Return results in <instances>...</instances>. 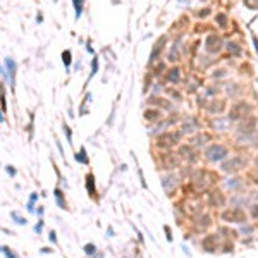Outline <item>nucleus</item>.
I'll list each match as a JSON object with an SVG mask.
<instances>
[{
	"label": "nucleus",
	"mask_w": 258,
	"mask_h": 258,
	"mask_svg": "<svg viewBox=\"0 0 258 258\" xmlns=\"http://www.w3.org/2000/svg\"><path fill=\"white\" fill-rule=\"evenodd\" d=\"M251 215H253V219H258V205L251 206Z\"/></svg>",
	"instance_id": "nucleus-33"
},
{
	"label": "nucleus",
	"mask_w": 258,
	"mask_h": 258,
	"mask_svg": "<svg viewBox=\"0 0 258 258\" xmlns=\"http://www.w3.org/2000/svg\"><path fill=\"white\" fill-rule=\"evenodd\" d=\"M86 189H88V195L91 196V198L96 195V189H95V177H93V174H88V176H86Z\"/></svg>",
	"instance_id": "nucleus-14"
},
{
	"label": "nucleus",
	"mask_w": 258,
	"mask_h": 258,
	"mask_svg": "<svg viewBox=\"0 0 258 258\" xmlns=\"http://www.w3.org/2000/svg\"><path fill=\"white\" fill-rule=\"evenodd\" d=\"M208 203L212 206H224L225 203V196L220 189H212L210 195H208Z\"/></svg>",
	"instance_id": "nucleus-10"
},
{
	"label": "nucleus",
	"mask_w": 258,
	"mask_h": 258,
	"mask_svg": "<svg viewBox=\"0 0 258 258\" xmlns=\"http://www.w3.org/2000/svg\"><path fill=\"white\" fill-rule=\"evenodd\" d=\"M205 48H206V52H210V53L220 52V48H222L220 36H217V35H208L206 40H205Z\"/></svg>",
	"instance_id": "nucleus-8"
},
{
	"label": "nucleus",
	"mask_w": 258,
	"mask_h": 258,
	"mask_svg": "<svg viewBox=\"0 0 258 258\" xmlns=\"http://www.w3.org/2000/svg\"><path fill=\"white\" fill-rule=\"evenodd\" d=\"M64 133L67 134V140H69V143H71V129L67 127V126H64Z\"/></svg>",
	"instance_id": "nucleus-36"
},
{
	"label": "nucleus",
	"mask_w": 258,
	"mask_h": 258,
	"mask_svg": "<svg viewBox=\"0 0 258 258\" xmlns=\"http://www.w3.org/2000/svg\"><path fill=\"white\" fill-rule=\"evenodd\" d=\"M201 248L206 253H215L219 248V236L217 234H208V236H205L201 241Z\"/></svg>",
	"instance_id": "nucleus-7"
},
{
	"label": "nucleus",
	"mask_w": 258,
	"mask_h": 258,
	"mask_svg": "<svg viewBox=\"0 0 258 258\" xmlns=\"http://www.w3.org/2000/svg\"><path fill=\"white\" fill-rule=\"evenodd\" d=\"M36 198H38V195H36V193H31L30 203H28V210H30V212H33V210H35L33 206H35V201H36Z\"/></svg>",
	"instance_id": "nucleus-30"
},
{
	"label": "nucleus",
	"mask_w": 258,
	"mask_h": 258,
	"mask_svg": "<svg viewBox=\"0 0 258 258\" xmlns=\"http://www.w3.org/2000/svg\"><path fill=\"white\" fill-rule=\"evenodd\" d=\"M0 251H2V253H4V255H5V256H7V258H19L17 255H16V253H14V251H12V250H9L7 246H0Z\"/></svg>",
	"instance_id": "nucleus-25"
},
{
	"label": "nucleus",
	"mask_w": 258,
	"mask_h": 258,
	"mask_svg": "<svg viewBox=\"0 0 258 258\" xmlns=\"http://www.w3.org/2000/svg\"><path fill=\"white\" fill-rule=\"evenodd\" d=\"M256 146H258V141H256Z\"/></svg>",
	"instance_id": "nucleus-39"
},
{
	"label": "nucleus",
	"mask_w": 258,
	"mask_h": 258,
	"mask_svg": "<svg viewBox=\"0 0 258 258\" xmlns=\"http://www.w3.org/2000/svg\"><path fill=\"white\" fill-rule=\"evenodd\" d=\"M11 217L14 219L16 224H19V225H26V224H28V220H26V219H22L17 212H11Z\"/></svg>",
	"instance_id": "nucleus-22"
},
{
	"label": "nucleus",
	"mask_w": 258,
	"mask_h": 258,
	"mask_svg": "<svg viewBox=\"0 0 258 258\" xmlns=\"http://www.w3.org/2000/svg\"><path fill=\"white\" fill-rule=\"evenodd\" d=\"M7 172L11 174V176H16V169H14V167H11V165L7 167Z\"/></svg>",
	"instance_id": "nucleus-37"
},
{
	"label": "nucleus",
	"mask_w": 258,
	"mask_h": 258,
	"mask_svg": "<svg viewBox=\"0 0 258 258\" xmlns=\"http://www.w3.org/2000/svg\"><path fill=\"white\" fill-rule=\"evenodd\" d=\"M165 41H167V38H165V36L159 38V41H157V43H155L153 50H151V57H150V62H153V60H157V59H159V53H160V50H164V47H165Z\"/></svg>",
	"instance_id": "nucleus-12"
},
{
	"label": "nucleus",
	"mask_w": 258,
	"mask_h": 258,
	"mask_svg": "<svg viewBox=\"0 0 258 258\" xmlns=\"http://www.w3.org/2000/svg\"><path fill=\"white\" fill-rule=\"evenodd\" d=\"M150 103H151V105H157V107L170 108V103L167 102V100H160L159 96H151V98H150Z\"/></svg>",
	"instance_id": "nucleus-17"
},
{
	"label": "nucleus",
	"mask_w": 258,
	"mask_h": 258,
	"mask_svg": "<svg viewBox=\"0 0 258 258\" xmlns=\"http://www.w3.org/2000/svg\"><path fill=\"white\" fill-rule=\"evenodd\" d=\"M215 21H217L219 26H222V28H224L225 22H227V17H225V14H217V16H215Z\"/></svg>",
	"instance_id": "nucleus-27"
},
{
	"label": "nucleus",
	"mask_w": 258,
	"mask_h": 258,
	"mask_svg": "<svg viewBox=\"0 0 258 258\" xmlns=\"http://www.w3.org/2000/svg\"><path fill=\"white\" fill-rule=\"evenodd\" d=\"M48 239L52 241V243H57V237H55V232L50 231V234H48Z\"/></svg>",
	"instance_id": "nucleus-34"
},
{
	"label": "nucleus",
	"mask_w": 258,
	"mask_h": 258,
	"mask_svg": "<svg viewBox=\"0 0 258 258\" xmlns=\"http://www.w3.org/2000/svg\"><path fill=\"white\" fill-rule=\"evenodd\" d=\"M179 79H181V69L179 67H172V69H169V72H167V81L172 83V85H176Z\"/></svg>",
	"instance_id": "nucleus-13"
},
{
	"label": "nucleus",
	"mask_w": 258,
	"mask_h": 258,
	"mask_svg": "<svg viewBox=\"0 0 258 258\" xmlns=\"http://www.w3.org/2000/svg\"><path fill=\"white\" fill-rule=\"evenodd\" d=\"M5 66H7L9 69V77H11V85L14 86V74H16V62L9 57V59H5Z\"/></svg>",
	"instance_id": "nucleus-16"
},
{
	"label": "nucleus",
	"mask_w": 258,
	"mask_h": 258,
	"mask_svg": "<svg viewBox=\"0 0 258 258\" xmlns=\"http://www.w3.org/2000/svg\"><path fill=\"white\" fill-rule=\"evenodd\" d=\"M41 229H43V220H38V224L35 225V232H38V234H40Z\"/></svg>",
	"instance_id": "nucleus-31"
},
{
	"label": "nucleus",
	"mask_w": 258,
	"mask_h": 258,
	"mask_svg": "<svg viewBox=\"0 0 258 258\" xmlns=\"http://www.w3.org/2000/svg\"><path fill=\"white\" fill-rule=\"evenodd\" d=\"M160 117H162V112H160V110H155V108H150V110L145 112V119H146V121H150V122L159 121Z\"/></svg>",
	"instance_id": "nucleus-15"
},
{
	"label": "nucleus",
	"mask_w": 258,
	"mask_h": 258,
	"mask_svg": "<svg viewBox=\"0 0 258 258\" xmlns=\"http://www.w3.org/2000/svg\"><path fill=\"white\" fill-rule=\"evenodd\" d=\"M210 12V9H205V11H200L198 12V17H206V14Z\"/></svg>",
	"instance_id": "nucleus-35"
},
{
	"label": "nucleus",
	"mask_w": 258,
	"mask_h": 258,
	"mask_svg": "<svg viewBox=\"0 0 258 258\" xmlns=\"http://www.w3.org/2000/svg\"><path fill=\"white\" fill-rule=\"evenodd\" d=\"M95 251H96V246H95V244H91V243L85 244V253H86V255H95Z\"/></svg>",
	"instance_id": "nucleus-29"
},
{
	"label": "nucleus",
	"mask_w": 258,
	"mask_h": 258,
	"mask_svg": "<svg viewBox=\"0 0 258 258\" xmlns=\"http://www.w3.org/2000/svg\"><path fill=\"white\" fill-rule=\"evenodd\" d=\"M212 182H215V176L208 170H198L193 177V184L198 189H206L208 184H212Z\"/></svg>",
	"instance_id": "nucleus-3"
},
{
	"label": "nucleus",
	"mask_w": 258,
	"mask_h": 258,
	"mask_svg": "<svg viewBox=\"0 0 258 258\" xmlns=\"http://www.w3.org/2000/svg\"><path fill=\"white\" fill-rule=\"evenodd\" d=\"M256 117L255 115H248V117H244V121L241 122V126L237 129H239V133H244V134H250L255 131V127H256Z\"/></svg>",
	"instance_id": "nucleus-9"
},
{
	"label": "nucleus",
	"mask_w": 258,
	"mask_h": 258,
	"mask_svg": "<svg viewBox=\"0 0 258 258\" xmlns=\"http://www.w3.org/2000/svg\"><path fill=\"white\" fill-rule=\"evenodd\" d=\"M210 217L208 215H201V217H198V229H206V227H210Z\"/></svg>",
	"instance_id": "nucleus-18"
},
{
	"label": "nucleus",
	"mask_w": 258,
	"mask_h": 258,
	"mask_svg": "<svg viewBox=\"0 0 258 258\" xmlns=\"http://www.w3.org/2000/svg\"><path fill=\"white\" fill-rule=\"evenodd\" d=\"M179 165V162H177L176 155L174 153H162V167L164 169H176V167Z\"/></svg>",
	"instance_id": "nucleus-11"
},
{
	"label": "nucleus",
	"mask_w": 258,
	"mask_h": 258,
	"mask_svg": "<svg viewBox=\"0 0 258 258\" xmlns=\"http://www.w3.org/2000/svg\"><path fill=\"white\" fill-rule=\"evenodd\" d=\"M76 160L81 164H88V157H86V150L85 148H81V151L79 153H76Z\"/></svg>",
	"instance_id": "nucleus-24"
},
{
	"label": "nucleus",
	"mask_w": 258,
	"mask_h": 258,
	"mask_svg": "<svg viewBox=\"0 0 258 258\" xmlns=\"http://www.w3.org/2000/svg\"><path fill=\"white\" fill-rule=\"evenodd\" d=\"M255 164H256V167H258V157H256V160H255Z\"/></svg>",
	"instance_id": "nucleus-38"
},
{
	"label": "nucleus",
	"mask_w": 258,
	"mask_h": 258,
	"mask_svg": "<svg viewBox=\"0 0 258 258\" xmlns=\"http://www.w3.org/2000/svg\"><path fill=\"white\" fill-rule=\"evenodd\" d=\"M179 153L182 155V157H189V155L193 153V148L188 146V145H186V146H181V148H179Z\"/></svg>",
	"instance_id": "nucleus-26"
},
{
	"label": "nucleus",
	"mask_w": 258,
	"mask_h": 258,
	"mask_svg": "<svg viewBox=\"0 0 258 258\" xmlns=\"http://www.w3.org/2000/svg\"><path fill=\"white\" fill-rule=\"evenodd\" d=\"M205 157L210 160V162H219V160L227 157V148H225L224 145H217V143L210 145L205 151Z\"/></svg>",
	"instance_id": "nucleus-4"
},
{
	"label": "nucleus",
	"mask_w": 258,
	"mask_h": 258,
	"mask_svg": "<svg viewBox=\"0 0 258 258\" xmlns=\"http://www.w3.org/2000/svg\"><path fill=\"white\" fill-rule=\"evenodd\" d=\"M71 50H64L62 52V62H64V66H66V69H69V66H71Z\"/></svg>",
	"instance_id": "nucleus-21"
},
{
	"label": "nucleus",
	"mask_w": 258,
	"mask_h": 258,
	"mask_svg": "<svg viewBox=\"0 0 258 258\" xmlns=\"http://www.w3.org/2000/svg\"><path fill=\"white\" fill-rule=\"evenodd\" d=\"M0 103H2V110L7 108V103H5V88L4 83H0Z\"/></svg>",
	"instance_id": "nucleus-23"
},
{
	"label": "nucleus",
	"mask_w": 258,
	"mask_h": 258,
	"mask_svg": "<svg viewBox=\"0 0 258 258\" xmlns=\"http://www.w3.org/2000/svg\"><path fill=\"white\" fill-rule=\"evenodd\" d=\"M181 133H174V131H169V133H164L157 138V146L162 148V150H167V148H172L179 143Z\"/></svg>",
	"instance_id": "nucleus-1"
},
{
	"label": "nucleus",
	"mask_w": 258,
	"mask_h": 258,
	"mask_svg": "<svg viewBox=\"0 0 258 258\" xmlns=\"http://www.w3.org/2000/svg\"><path fill=\"white\" fill-rule=\"evenodd\" d=\"M248 112H250V105L244 103V102H239V103H236V105L231 108V112H229V119H231V121H237V119L244 117Z\"/></svg>",
	"instance_id": "nucleus-6"
},
{
	"label": "nucleus",
	"mask_w": 258,
	"mask_h": 258,
	"mask_svg": "<svg viewBox=\"0 0 258 258\" xmlns=\"http://www.w3.org/2000/svg\"><path fill=\"white\" fill-rule=\"evenodd\" d=\"M222 220L229 222V224H244L246 214L241 208H227L225 212H222Z\"/></svg>",
	"instance_id": "nucleus-2"
},
{
	"label": "nucleus",
	"mask_w": 258,
	"mask_h": 258,
	"mask_svg": "<svg viewBox=\"0 0 258 258\" xmlns=\"http://www.w3.org/2000/svg\"><path fill=\"white\" fill-rule=\"evenodd\" d=\"M227 48H229V52H231L232 55H239L241 53V48H239V45H237L236 41H229Z\"/></svg>",
	"instance_id": "nucleus-20"
},
{
	"label": "nucleus",
	"mask_w": 258,
	"mask_h": 258,
	"mask_svg": "<svg viewBox=\"0 0 258 258\" xmlns=\"http://www.w3.org/2000/svg\"><path fill=\"white\" fill-rule=\"evenodd\" d=\"M72 4H74V9H76V17L79 19L81 17V12H83V4L81 2H77V0L76 2H72Z\"/></svg>",
	"instance_id": "nucleus-28"
},
{
	"label": "nucleus",
	"mask_w": 258,
	"mask_h": 258,
	"mask_svg": "<svg viewBox=\"0 0 258 258\" xmlns=\"http://www.w3.org/2000/svg\"><path fill=\"white\" fill-rule=\"evenodd\" d=\"M53 195H55L57 205H59L60 208H64V210H66L67 205H66V201H64V195H62V191H60V189H55V191H53Z\"/></svg>",
	"instance_id": "nucleus-19"
},
{
	"label": "nucleus",
	"mask_w": 258,
	"mask_h": 258,
	"mask_svg": "<svg viewBox=\"0 0 258 258\" xmlns=\"http://www.w3.org/2000/svg\"><path fill=\"white\" fill-rule=\"evenodd\" d=\"M164 229H165L167 239H169V241H172V232H170V227H169V225H164Z\"/></svg>",
	"instance_id": "nucleus-32"
},
{
	"label": "nucleus",
	"mask_w": 258,
	"mask_h": 258,
	"mask_svg": "<svg viewBox=\"0 0 258 258\" xmlns=\"http://www.w3.org/2000/svg\"><path fill=\"white\" fill-rule=\"evenodd\" d=\"M244 164H246V160H244L243 157H232L231 160L222 164V170H224V172H229V174H234L239 169H243Z\"/></svg>",
	"instance_id": "nucleus-5"
}]
</instances>
